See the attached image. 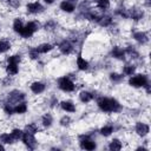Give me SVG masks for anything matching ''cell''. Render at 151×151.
<instances>
[{
  "mask_svg": "<svg viewBox=\"0 0 151 151\" xmlns=\"http://www.w3.org/2000/svg\"><path fill=\"white\" fill-rule=\"evenodd\" d=\"M97 106L101 112L105 113H118L122 111V104L116 98L100 97L97 99Z\"/></svg>",
  "mask_w": 151,
  "mask_h": 151,
  "instance_id": "obj_1",
  "label": "cell"
},
{
  "mask_svg": "<svg viewBox=\"0 0 151 151\" xmlns=\"http://www.w3.org/2000/svg\"><path fill=\"white\" fill-rule=\"evenodd\" d=\"M39 22L38 21H28L27 24L24 25L21 32L19 33V35L24 39H29L31 37L34 35V33H37L39 31Z\"/></svg>",
  "mask_w": 151,
  "mask_h": 151,
  "instance_id": "obj_2",
  "label": "cell"
},
{
  "mask_svg": "<svg viewBox=\"0 0 151 151\" xmlns=\"http://www.w3.org/2000/svg\"><path fill=\"white\" fill-rule=\"evenodd\" d=\"M57 84H58V88L61 90L63 92L70 93V92L76 91V84H74V81H73L70 77H67V76L60 77V78L57 80Z\"/></svg>",
  "mask_w": 151,
  "mask_h": 151,
  "instance_id": "obj_3",
  "label": "cell"
},
{
  "mask_svg": "<svg viewBox=\"0 0 151 151\" xmlns=\"http://www.w3.org/2000/svg\"><path fill=\"white\" fill-rule=\"evenodd\" d=\"M149 83V77L144 73L132 74L129 79V85L132 87H144Z\"/></svg>",
  "mask_w": 151,
  "mask_h": 151,
  "instance_id": "obj_4",
  "label": "cell"
},
{
  "mask_svg": "<svg viewBox=\"0 0 151 151\" xmlns=\"http://www.w3.org/2000/svg\"><path fill=\"white\" fill-rule=\"evenodd\" d=\"M79 146H80V149H83V150L92 151V150H94V149L97 147V144H96V142L92 140L88 136L83 134V136L79 137Z\"/></svg>",
  "mask_w": 151,
  "mask_h": 151,
  "instance_id": "obj_5",
  "label": "cell"
},
{
  "mask_svg": "<svg viewBox=\"0 0 151 151\" xmlns=\"http://www.w3.org/2000/svg\"><path fill=\"white\" fill-rule=\"evenodd\" d=\"M21 140L26 145V147L29 149V150H34L38 145V142H37L34 134H31V133H27V132H24V134L21 137Z\"/></svg>",
  "mask_w": 151,
  "mask_h": 151,
  "instance_id": "obj_6",
  "label": "cell"
},
{
  "mask_svg": "<svg viewBox=\"0 0 151 151\" xmlns=\"http://www.w3.org/2000/svg\"><path fill=\"white\" fill-rule=\"evenodd\" d=\"M45 11V8H44V6L40 4V2H38V1H33V2H28L27 5H26V12L28 13V14H40V13H42Z\"/></svg>",
  "mask_w": 151,
  "mask_h": 151,
  "instance_id": "obj_7",
  "label": "cell"
},
{
  "mask_svg": "<svg viewBox=\"0 0 151 151\" xmlns=\"http://www.w3.org/2000/svg\"><path fill=\"white\" fill-rule=\"evenodd\" d=\"M58 48H59V51H60V53L61 54H64V55H70L73 51H74V46H73V44L70 41V40H63L59 45H58Z\"/></svg>",
  "mask_w": 151,
  "mask_h": 151,
  "instance_id": "obj_8",
  "label": "cell"
},
{
  "mask_svg": "<svg viewBox=\"0 0 151 151\" xmlns=\"http://www.w3.org/2000/svg\"><path fill=\"white\" fill-rule=\"evenodd\" d=\"M26 98V94L19 90H13L8 93V101L9 103H13V104H17V103H20V101H24Z\"/></svg>",
  "mask_w": 151,
  "mask_h": 151,
  "instance_id": "obj_9",
  "label": "cell"
},
{
  "mask_svg": "<svg viewBox=\"0 0 151 151\" xmlns=\"http://www.w3.org/2000/svg\"><path fill=\"white\" fill-rule=\"evenodd\" d=\"M150 131V126L143 122H138L136 123V126H134V132L139 136V137H144L149 133Z\"/></svg>",
  "mask_w": 151,
  "mask_h": 151,
  "instance_id": "obj_10",
  "label": "cell"
},
{
  "mask_svg": "<svg viewBox=\"0 0 151 151\" xmlns=\"http://www.w3.org/2000/svg\"><path fill=\"white\" fill-rule=\"evenodd\" d=\"M29 90L32 91V93L34 94H41L42 92H45L46 90V85L42 83V81H33L31 85H29Z\"/></svg>",
  "mask_w": 151,
  "mask_h": 151,
  "instance_id": "obj_11",
  "label": "cell"
},
{
  "mask_svg": "<svg viewBox=\"0 0 151 151\" xmlns=\"http://www.w3.org/2000/svg\"><path fill=\"white\" fill-rule=\"evenodd\" d=\"M132 37H133V39H134L137 42H139V44H142V45H145V44L149 41V35H147V33L144 32V31H137V32H134V33L132 34Z\"/></svg>",
  "mask_w": 151,
  "mask_h": 151,
  "instance_id": "obj_12",
  "label": "cell"
},
{
  "mask_svg": "<svg viewBox=\"0 0 151 151\" xmlns=\"http://www.w3.org/2000/svg\"><path fill=\"white\" fill-rule=\"evenodd\" d=\"M111 55L114 58V59H118V60H124L125 57H126V52L124 48L119 47V46H113L112 50H111Z\"/></svg>",
  "mask_w": 151,
  "mask_h": 151,
  "instance_id": "obj_13",
  "label": "cell"
},
{
  "mask_svg": "<svg viewBox=\"0 0 151 151\" xmlns=\"http://www.w3.org/2000/svg\"><path fill=\"white\" fill-rule=\"evenodd\" d=\"M78 97H79V100H80L81 103L87 104V103H90V101H92V100H93L94 94H93L92 92H90V91L83 90V91H80V92H79Z\"/></svg>",
  "mask_w": 151,
  "mask_h": 151,
  "instance_id": "obj_14",
  "label": "cell"
},
{
  "mask_svg": "<svg viewBox=\"0 0 151 151\" xmlns=\"http://www.w3.org/2000/svg\"><path fill=\"white\" fill-rule=\"evenodd\" d=\"M60 107L63 111L65 112H70V113H73L76 112L77 107H76V104L72 101V100H63L60 103Z\"/></svg>",
  "mask_w": 151,
  "mask_h": 151,
  "instance_id": "obj_15",
  "label": "cell"
},
{
  "mask_svg": "<svg viewBox=\"0 0 151 151\" xmlns=\"http://www.w3.org/2000/svg\"><path fill=\"white\" fill-rule=\"evenodd\" d=\"M129 14H130V18H132V19L136 20V21H138V20L143 19V17H144V11L140 9V8H138V7H132V8L129 9Z\"/></svg>",
  "mask_w": 151,
  "mask_h": 151,
  "instance_id": "obj_16",
  "label": "cell"
},
{
  "mask_svg": "<svg viewBox=\"0 0 151 151\" xmlns=\"http://www.w3.org/2000/svg\"><path fill=\"white\" fill-rule=\"evenodd\" d=\"M59 8H60L63 12H65V13H72V12L76 11L74 4H73V2H70V1H67V0L61 1L60 5H59Z\"/></svg>",
  "mask_w": 151,
  "mask_h": 151,
  "instance_id": "obj_17",
  "label": "cell"
},
{
  "mask_svg": "<svg viewBox=\"0 0 151 151\" xmlns=\"http://www.w3.org/2000/svg\"><path fill=\"white\" fill-rule=\"evenodd\" d=\"M53 48H54V46L52 44H50V42H42V44H40V45H38L35 47V50H37V52L39 54H46V53L51 52Z\"/></svg>",
  "mask_w": 151,
  "mask_h": 151,
  "instance_id": "obj_18",
  "label": "cell"
},
{
  "mask_svg": "<svg viewBox=\"0 0 151 151\" xmlns=\"http://www.w3.org/2000/svg\"><path fill=\"white\" fill-rule=\"evenodd\" d=\"M5 71H6L7 76H11V77L17 76V74L19 73V65H18V64H11V63H7Z\"/></svg>",
  "mask_w": 151,
  "mask_h": 151,
  "instance_id": "obj_19",
  "label": "cell"
},
{
  "mask_svg": "<svg viewBox=\"0 0 151 151\" xmlns=\"http://www.w3.org/2000/svg\"><path fill=\"white\" fill-rule=\"evenodd\" d=\"M77 67H78V70H80V71H86V70H88V67H90V64H88V61L85 59V58H83L81 55H78L77 57Z\"/></svg>",
  "mask_w": 151,
  "mask_h": 151,
  "instance_id": "obj_20",
  "label": "cell"
},
{
  "mask_svg": "<svg viewBox=\"0 0 151 151\" xmlns=\"http://www.w3.org/2000/svg\"><path fill=\"white\" fill-rule=\"evenodd\" d=\"M27 110H28V106L25 101L17 103L14 105V113H17V114H24V113L27 112Z\"/></svg>",
  "mask_w": 151,
  "mask_h": 151,
  "instance_id": "obj_21",
  "label": "cell"
},
{
  "mask_svg": "<svg viewBox=\"0 0 151 151\" xmlns=\"http://www.w3.org/2000/svg\"><path fill=\"white\" fill-rule=\"evenodd\" d=\"M112 22H113V20H112V18L110 15H101L99 21H98V24L101 27H110L112 25Z\"/></svg>",
  "mask_w": 151,
  "mask_h": 151,
  "instance_id": "obj_22",
  "label": "cell"
},
{
  "mask_svg": "<svg viewBox=\"0 0 151 151\" xmlns=\"http://www.w3.org/2000/svg\"><path fill=\"white\" fill-rule=\"evenodd\" d=\"M11 48H12V44H11L9 40H7V39H1L0 40V54L8 52Z\"/></svg>",
  "mask_w": 151,
  "mask_h": 151,
  "instance_id": "obj_23",
  "label": "cell"
},
{
  "mask_svg": "<svg viewBox=\"0 0 151 151\" xmlns=\"http://www.w3.org/2000/svg\"><path fill=\"white\" fill-rule=\"evenodd\" d=\"M53 123V116L51 113H45L42 117H41V124L44 127H50Z\"/></svg>",
  "mask_w": 151,
  "mask_h": 151,
  "instance_id": "obj_24",
  "label": "cell"
},
{
  "mask_svg": "<svg viewBox=\"0 0 151 151\" xmlns=\"http://www.w3.org/2000/svg\"><path fill=\"white\" fill-rule=\"evenodd\" d=\"M123 147V144H122V142L118 139V138H113L111 142H110V144H109V149L111 150V151H118V150H120Z\"/></svg>",
  "mask_w": 151,
  "mask_h": 151,
  "instance_id": "obj_25",
  "label": "cell"
},
{
  "mask_svg": "<svg viewBox=\"0 0 151 151\" xmlns=\"http://www.w3.org/2000/svg\"><path fill=\"white\" fill-rule=\"evenodd\" d=\"M22 27H24L22 19H21V18H15V19H14V21H13V26H12L13 31H14L15 33H18V34H19V33L21 32Z\"/></svg>",
  "mask_w": 151,
  "mask_h": 151,
  "instance_id": "obj_26",
  "label": "cell"
},
{
  "mask_svg": "<svg viewBox=\"0 0 151 151\" xmlns=\"http://www.w3.org/2000/svg\"><path fill=\"white\" fill-rule=\"evenodd\" d=\"M57 26H58V24H57V21L54 20V19H48L45 24H44V29L45 31H54L55 28H57Z\"/></svg>",
  "mask_w": 151,
  "mask_h": 151,
  "instance_id": "obj_27",
  "label": "cell"
},
{
  "mask_svg": "<svg viewBox=\"0 0 151 151\" xmlns=\"http://www.w3.org/2000/svg\"><path fill=\"white\" fill-rule=\"evenodd\" d=\"M38 131H39V129L37 126V124H34V123L26 124L25 129H24V132H27V133H31V134H35V133H38Z\"/></svg>",
  "mask_w": 151,
  "mask_h": 151,
  "instance_id": "obj_28",
  "label": "cell"
},
{
  "mask_svg": "<svg viewBox=\"0 0 151 151\" xmlns=\"http://www.w3.org/2000/svg\"><path fill=\"white\" fill-rule=\"evenodd\" d=\"M123 79H124V74H123V73H122V74H120V73H117V72L110 73V80H111L112 83H114V84L122 83Z\"/></svg>",
  "mask_w": 151,
  "mask_h": 151,
  "instance_id": "obj_29",
  "label": "cell"
},
{
  "mask_svg": "<svg viewBox=\"0 0 151 151\" xmlns=\"http://www.w3.org/2000/svg\"><path fill=\"white\" fill-rule=\"evenodd\" d=\"M113 126L112 125H104L100 130H99V132H100V134L101 136H104V137H109V136H111L112 133H113Z\"/></svg>",
  "mask_w": 151,
  "mask_h": 151,
  "instance_id": "obj_30",
  "label": "cell"
},
{
  "mask_svg": "<svg viewBox=\"0 0 151 151\" xmlns=\"http://www.w3.org/2000/svg\"><path fill=\"white\" fill-rule=\"evenodd\" d=\"M96 4H97V8L100 9V11H106L111 6L110 0H98Z\"/></svg>",
  "mask_w": 151,
  "mask_h": 151,
  "instance_id": "obj_31",
  "label": "cell"
},
{
  "mask_svg": "<svg viewBox=\"0 0 151 151\" xmlns=\"http://www.w3.org/2000/svg\"><path fill=\"white\" fill-rule=\"evenodd\" d=\"M13 140H14V139L12 138V136H11L9 133L4 132V133L0 134V142H1L2 144H12Z\"/></svg>",
  "mask_w": 151,
  "mask_h": 151,
  "instance_id": "obj_32",
  "label": "cell"
},
{
  "mask_svg": "<svg viewBox=\"0 0 151 151\" xmlns=\"http://www.w3.org/2000/svg\"><path fill=\"white\" fill-rule=\"evenodd\" d=\"M136 72V66L134 65H125L123 67V74L124 76H132Z\"/></svg>",
  "mask_w": 151,
  "mask_h": 151,
  "instance_id": "obj_33",
  "label": "cell"
},
{
  "mask_svg": "<svg viewBox=\"0 0 151 151\" xmlns=\"http://www.w3.org/2000/svg\"><path fill=\"white\" fill-rule=\"evenodd\" d=\"M7 63H11V64H20L21 61V55L20 54H12L9 57H7Z\"/></svg>",
  "mask_w": 151,
  "mask_h": 151,
  "instance_id": "obj_34",
  "label": "cell"
},
{
  "mask_svg": "<svg viewBox=\"0 0 151 151\" xmlns=\"http://www.w3.org/2000/svg\"><path fill=\"white\" fill-rule=\"evenodd\" d=\"M4 112H5L6 114H9V116L13 114V113H14V104L7 101V103L4 105Z\"/></svg>",
  "mask_w": 151,
  "mask_h": 151,
  "instance_id": "obj_35",
  "label": "cell"
},
{
  "mask_svg": "<svg viewBox=\"0 0 151 151\" xmlns=\"http://www.w3.org/2000/svg\"><path fill=\"white\" fill-rule=\"evenodd\" d=\"M22 134H24V131L20 130V129H13L12 132H11V136H12V138H13L14 140H19V139H21Z\"/></svg>",
  "mask_w": 151,
  "mask_h": 151,
  "instance_id": "obj_36",
  "label": "cell"
},
{
  "mask_svg": "<svg viewBox=\"0 0 151 151\" xmlns=\"http://www.w3.org/2000/svg\"><path fill=\"white\" fill-rule=\"evenodd\" d=\"M116 14H118L119 17L124 18V19H129L130 18V14H129V9L127 8H117L116 9Z\"/></svg>",
  "mask_w": 151,
  "mask_h": 151,
  "instance_id": "obj_37",
  "label": "cell"
},
{
  "mask_svg": "<svg viewBox=\"0 0 151 151\" xmlns=\"http://www.w3.org/2000/svg\"><path fill=\"white\" fill-rule=\"evenodd\" d=\"M125 52L131 57V58H138V52H137V50L134 48V46H127V48L125 50Z\"/></svg>",
  "mask_w": 151,
  "mask_h": 151,
  "instance_id": "obj_38",
  "label": "cell"
},
{
  "mask_svg": "<svg viewBox=\"0 0 151 151\" xmlns=\"http://www.w3.org/2000/svg\"><path fill=\"white\" fill-rule=\"evenodd\" d=\"M59 123H60V125H61V126L67 127V126H70V125H71L72 119H71V117H68V116H64V117H61V118H60Z\"/></svg>",
  "mask_w": 151,
  "mask_h": 151,
  "instance_id": "obj_39",
  "label": "cell"
},
{
  "mask_svg": "<svg viewBox=\"0 0 151 151\" xmlns=\"http://www.w3.org/2000/svg\"><path fill=\"white\" fill-rule=\"evenodd\" d=\"M28 57H29V59H32V60H37V59H39V53L37 52L35 47L29 48V51H28Z\"/></svg>",
  "mask_w": 151,
  "mask_h": 151,
  "instance_id": "obj_40",
  "label": "cell"
},
{
  "mask_svg": "<svg viewBox=\"0 0 151 151\" xmlns=\"http://www.w3.org/2000/svg\"><path fill=\"white\" fill-rule=\"evenodd\" d=\"M7 5H8L11 8H14V9H17V8H19V7H20V5H21V1H20V0H8Z\"/></svg>",
  "mask_w": 151,
  "mask_h": 151,
  "instance_id": "obj_41",
  "label": "cell"
},
{
  "mask_svg": "<svg viewBox=\"0 0 151 151\" xmlns=\"http://www.w3.org/2000/svg\"><path fill=\"white\" fill-rule=\"evenodd\" d=\"M12 83V79H11V76H6L4 79H2V86H8L9 84Z\"/></svg>",
  "mask_w": 151,
  "mask_h": 151,
  "instance_id": "obj_42",
  "label": "cell"
},
{
  "mask_svg": "<svg viewBox=\"0 0 151 151\" xmlns=\"http://www.w3.org/2000/svg\"><path fill=\"white\" fill-rule=\"evenodd\" d=\"M42 1H44L45 4H47V5H52V4H53L55 0H42Z\"/></svg>",
  "mask_w": 151,
  "mask_h": 151,
  "instance_id": "obj_43",
  "label": "cell"
},
{
  "mask_svg": "<svg viewBox=\"0 0 151 151\" xmlns=\"http://www.w3.org/2000/svg\"><path fill=\"white\" fill-rule=\"evenodd\" d=\"M0 150H1V151H4V150H5V146L2 145V143H0Z\"/></svg>",
  "mask_w": 151,
  "mask_h": 151,
  "instance_id": "obj_44",
  "label": "cell"
},
{
  "mask_svg": "<svg viewBox=\"0 0 151 151\" xmlns=\"http://www.w3.org/2000/svg\"><path fill=\"white\" fill-rule=\"evenodd\" d=\"M0 2H2V4H7L8 0H0Z\"/></svg>",
  "mask_w": 151,
  "mask_h": 151,
  "instance_id": "obj_45",
  "label": "cell"
},
{
  "mask_svg": "<svg viewBox=\"0 0 151 151\" xmlns=\"http://www.w3.org/2000/svg\"><path fill=\"white\" fill-rule=\"evenodd\" d=\"M67 1H70V2H77V0H67Z\"/></svg>",
  "mask_w": 151,
  "mask_h": 151,
  "instance_id": "obj_46",
  "label": "cell"
},
{
  "mask_svg": "<svg viewBox=\"0 0 151 151\" xmlns=\"http://www.w3.org/2000/svg\"><path fill=\"white\" fill-rule=\"evenodd\" d=\"M91 1H94V2H97V1H98V0H91Z\"/></svg>",
  "mask_w": 151,
  "mask_h": 151,
  "instance_id": "obj_47",
  "label": "cell"
},
{
  "mask_svg": "<svg viewBox=\"0 0 151 151\" xmlns=\"http://www.w3.org/2000/svg\"><path fill=\"white\" fill-rule=\"evenodd\" d=\"M0 31H1V28H0Z\"/></svg>",
  "mask_w": 151,
  "mask_h": 151,
  "instance_id": "obj_48",
  "label": "cell"
}]
</instances>
